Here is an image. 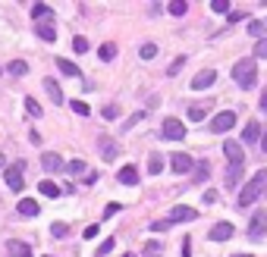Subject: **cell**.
<instances>
[{
    "label": "cell",
    "mask_w": 267,
    "mask_h": 257,
    "mask_svg": "<svg viewBox=\"0 0 267 257\" xmlns=\"http://www.w3.org/2000/svg\"><path fill=\"white\" fill-rule=\"evenodd\" d=\"M264 191H267V170H258V173L242 185V191H239V198H236V207H252Z\"/></svg>",
    "instance_id": "cell-1"
},
{
    "label": "cell",
    "mask_w": 267,
    "mask_h": 257,
    "mask_svg": "<svg viewBox=\"0 0 267 257\" xmlns=\"http://www.w3.org/2000/svg\"><path fill=\"white\" fill-rule=\"evenodd\" d=\"M233 79H236V85H239L242 91L255 88V82H258V63H255V57L239 60V63L233 66Z\"/></svg>",
    "instance_id": "cell-2"
},
{
    "label": "cell",
    "mask_w": 267,
    "mask_h": 257,
    "mask_svg": "<svg viewBox=\"0 0 267 257\" xmlns=\"http://www.w3.org/2000/svg\"><path fill=\"white\" fill-rule=\"evenodd\" d=\"M160 135L170 138V141H183V138H186V125L176 119V116H167L164 125H160Z\"/></svg>",
    "instance_id": "cell-3"
},
{
    "label": "cell",
    "mask_w": 267,
    "mask_h": 257,
    "mask_svg": "<svg viewBox=\"0 0 267 257\" xmlns=\"http://www.w3.org/2000/svg\"><path fill=\"white\" fill-rule=\"evenodd\" d=\"M4 179H7V185H10L13 191H22V185H25V179H22V163H13V167H7V170H4Z\"/></svg>",
    "instance_id": "cell-4"
},
{
    "label": "cell",
    "mask_w": 267,
    "mask_h": 257,
    "mask_svg": "<svg viewBox=\"0 0 267 257\" xmlns=\"http://www.w3.org/2000/svg\"><path fill=\"white\" fill-rule=\"evenodd\" d=\"M170 170H173L176 176H186V173L195 170V160H192L189 154H173V157H170Z\"/></svg>",
    "instance_id": "cell-5"
},
{
    "label": "cell",
    "mask_w": 267,
    "mask_h": 257,
    "mask_svg": "<svg viewBox=\"0 0 267 257\" xmlns=\"http://www.w3.org/2000/svg\"><path fill=\"white\" fill-rule=\"evenodd\" d=\"M233 125H236V113H233V110H223V113H217V116L211 119V128H214V132H229Z\"/></svg>",
    "instance_id": "cell-6"
},
{
    "label": "cell",
    "mask_w": 267,
    "mask_h": 257,
    "mask_svg": "<svg viewBox=\"0 0 267 257\" xmlns=\"http://www.w3.org/2000/svg\"><path fill=\"white\" fill-rule=\"evenodd\" d=\"M264 232H267V213L258 210V213L252 216V223H248V238H252V242H258Z\"/></svg>",
    "instance_id": "cell-7"
},
{
    "label": "cell",
    "mask_w": 267,
    "mask_h": 257,
    "mask_svg": "<svg viewBox=\"0 0 267 257\" xmlns=\"http://www.w3.org/2000/svg\"><path fill=\"white\" fill-rule=\"evenodd\" d=\"M195 216H198V210H195V207H186V204H176L173 210H170V223H192V219Z\"/></svg>",
    "instance_id": "cell-8"
},
{
    "label": "cell",
    "mask_w": 267,
    "mask_h": 257,
    "mask_svg": "<svg viewBox=\"0 0 267 257\" xmlns=\"http://www.w3.org/2000/svg\"><path fill=\"white\" fill-rule=\"evenodd\" d=\"M223 154H226V160H229V163H245V151H242V144H239V141H233V138H226V141H223Z\"/></svg>",
    "instance_id": "cell-9"
},
{
    "label": "cell",
    "mask_w": 267,
    "mask_h": 257,
    "mask_svg": "<svg viewBox=\"0 0 267 257\" xmlns=\"http://www.w3.org/2000/svg\"><path fill=\"white\" fill-rule=\"evenodd\" d=\"M214 82H217V69H201L198 76L192 79V88H195V91H204V88H211Z\"/></svg>",
    "instance_id": "cell-10"
},
{
    "label": "cell",
    "mask_w": 267,
    "mask_h": 257,
    "mask_svg": "<svg viewBox=\"0 0 267 257\" xmlns=\"http://www.w3.org/2000/svg\"><path fill=\"white\" fill-rule=\"evenodd\" d=\"M98 148H101V157H104V160L120 157V144H116V141H110L107 135H101V138H98Z\"/></svg>",
    "instance_id": "cell-11"
},
{
    "label": "cell",
    "mask_w": 267,
    "mask_h": 257,
    "mask_svg": "<svg viewBox=\"0 0 267 257\" xmlns=\"http://www.w3.org/2000/svg\"><path fill=\"white\" fill-rule=\"evenodd\" d=\"M44 91H47V98L57 104V107L66 104V101H63V91H60V85H57V79H44Z\"/></svg>",
    "instance_id": "cell-12"
},
{
    "label": "cell",
    "mask_w": 267,
    "mask_h": 257,
    "mask_svg": "<svg viewBox=\"0 0 267 257\" xmlns=\"http://www.w3.org/2000/svg\"><path fill=\"white\" fill-rule=\"evenodd\" d=\"M207 176H211V163L198 160V163H195V170H192V182H195V185H201V182H207Z\"/></svg>",
    "instance_id": "cell-13"
},
{
    "label": "cell",
    "mask_w": 267,
    "mask_h": 257,
    "mask_svg": "<svg viewBox=\"0 0 267 257\" xmlns=\"http://www.w3.org/2000/svg\"><path fill=\"white\" fill-rule=\"evenodd\" d=\"M242 167H245V163H229V167H226V188H236V185H239Z\"/></svg>",
    "instance_id": "cell-14"
},
{
    "label": "cell",
    "mask_w": 267,
    "mask_h": 257,
    "mask_svg": "<svg viewBox=\"0 0 267 257\" xmlns=\"http://www.w3.org/2000/svg\"><path fill=\"white\" fill-rule=\"evenodd\" d=\"M35 25H38L35 31H38V38H41V41H47V44L57 41V31H53V22H50V19H47V22H35Z\"/></svg>",
    "instance_id": "cell-15"
},
{
    "label": "cell",
    "mask_w": 267,
    "mask_h": 257,
    "mask_svg": "<svg viewBox=\"0 0 267 257\" xmlns=\"http://www.w3.org/2000/svg\"><path fill=\"white\" fill-rule=\"evenodd\" d=\"M226 238H233V226L229 223H217L211 229V242H226Z\"/></svg>",
    "instance_id": "cell-16"
},
{
    "label": "cell",
    "mask_w": 267,
    "mask_h": 257,
    "mask_svg": "<svg viewBox=\"0 0 267 257\" xmlns=\"http://www.w3.org/2000/svg\"><path fill=\"white\" fill-rule=\"evenodd\" d=\"M242 138H245L248 144H252V141H261V122H258V119H248V122H245Z\"/></svg>",
    "instance_id": "cell-17"
},
{
    "label": "cell",
    "mask_w": 267,
    "mask_h": 257,
    "mask_svg": "<svg viewBox=\"0 0 267 257\" xmlns=\"http://www.w3.org/2000/svg\"><path fill=\"white\" fill-rule=\"evenodd\" d=\"M16 210H19L22 216H38V213H41V207H38V201H32V198H22L19 204H16Z\"/></svg>",
    "instance_id": "cell-18"
},
{
    "label": "cell",
    "mask_w": 267,
    "mask_h": 257,
    "mask_svg": "<svg viewBox=\"0 0 267 257\" xmlns=\"http://www.w3.org/2000/svg\"><path fill=\"white\" fill-rule=\"evenodd\" d=\"M57 69L63 72V76H69V79H79V76H82V69H79L73 60H63V57H57Z\"/></svg>",
    "instance_id": "cell-19"
},
{
    "label": "cell",
    "mask_w": 267,
    "mask_h": 257,
    "mask_svg": "<svg viewBox=\"0 0 267 257\" xmlns=\"http://www.w3.org/2000/svg\"><path fill=\"white\" fill-rule=\"evenodd\" d=\"M41 167H44L47 173H57V170H63V157H60V154H44V157H41Z\"/></svg>",
    "instance_id": "cell-20"
},
{
    "label": "cell",
    "mask_w": 267,
    "mask_h": 257,
    "mask_svg": "<svg viewBox=\"0 0 267 257\" xmlns=\"http://www.w3.org/2000/svg\"><path fill=\"white\" fill-rule=\"evenodd\" d=\"M32 19H35V22H47V19H53V10L44 7V4H35V7H32Z\"/></svg>",
    "instance_id": "cell-21"
},
{
    "label": "cell",
    "mask_w": 267,
    "mask_h": 257,
    "mask_svg": "<svg viewBox=\"0 0 267 257\" xmlns=\"http://www.w3.org/2000/svg\"><path fill=\"white\" fill-rule=\"evenodd\" d=\"M7 251H10L13 257H32V248H28L25 242H16V238H13V242L7 245Z\"/></svg>",
    "instance_id": "cell-22"
},
{
    "label": "cell",
    "mask_w": 267,
    "mask_h": 257,
    "mask_svg": "<svg viewBox=\"0 0 267 257\" xmlns=\"http://www.w3.org/2000/svg\"><path fill=\"white\" fill-rule=\"evenodd\" d=\"M116 179L123 182V185H135V182H138V170H135V167H123Z\"/></svg>",
    "instance_id": "cell-23"
},
{
    "label": "cell",
    "mask_w": 267,
    "mask_h": 257,
    "mask_svg": "<svg viewBox=\"0 0 267 257\" xmlns=\"http://www.w3.org/2000/svg\"><path fill=\"white\" fill-rule=\"evenodd\" d=\"M7 72H10V76H25V72H28V63H25V60H13V63L7 66Z\"/></svg>",
    "instance_id": "cell-24"
},
{
    "label": "cell",
    "mask_w": 267,
    "mask_h": 257,
    "mask_svg": "<svg viewBox=\"0 0 267 257\" xmlns=\"http://www.w3.org/2000/svg\"><path fill=\"white\" fill-rule=\"evenodd\" d=\"M98 57H101L104 63H110V60L116 57V44H101V50H98Z\"/></svg>",
    "instance_id": "cell-25"
},
{
    "label": "cell",
    "mask_w": 267,
    "mask_h": 257,
    "mask_svg": "<svg viewBox=\"0 0 267 257\" xmlns=\"http://www.w3.org/2000/svg\"><path fill=\"white\" fill-rule=\"evenodd\" d=\"M160 170H164V157H160V154H151V160H148V173L157 176Z\"/></svg>",
    "instance_id": "cell-26"
},
{
    "label": "cell",
    "mask_w": 267,
    "mask_h": 257,
    "mask_svg": "<svg viewBox=\"0 0 267 257\" xmlns=\"http://www.w3.org/2000/svg\"><path fill=\"white\" fill-rule=\"evenodd\" d=\"M264 25H267V22H261V19H252V22H248V31H252V35H255V38L261 41V38H264V31H267Z\"/></svg>",
    "instance_id": "cell-27"
},
{
    "label": "cell",
    "mask_w": 267,
    "mask_h": 257,
    "mask_svg": "<svg viewBox=\"0 0 267 257\" xmlns=\"http://www.w3.org/2000/svg\"><path fill=\"white\" fill-rule=\"evenodd\" d=\"M38 191H41L44 198H57V195H60V188L53 185V182H41V185H38Z\"/></svg>",
    "instance_id": "cell-28"
},
{
    "label": "cell",
    "mask_w": 267,
    "mask_h": 257,
    "mask_svg": "<svg viewBox=\"0 0 267 257\" xmlns=\"http://www.w3.org/2000/svg\"><path fill=\"white\" fill-rule=\"evenodd\" d=\"M167 10H170V16H186V10H189V7H186V0H173V4H170Z\"/></svg>",
    "instance_id": "cell-29"
},
{
    "label": "cell",
    "mask_w": 267,
    "mask_h": 257,
    "mask_svg": "<svg viewBox=\"0 0 267 257\" xmlns=\"http://www.w3.org/2000/svg\"><path fill=\"white\" fill-rule=\"evenodd\" d=\"M138 53H141V60H154L157 57V44H141Z\"/></svg>",
    "instance_id": "cell-30"
},
{
    "label": "cell",
    "mask_w": 267,
    "mask_h": 257,
    "mask_svg": "<svg viewBox=\"0 0 267 257\" xmlns=\"http://www.w3.org/2000/svg\"><path fill=\"white\" fill-rule=\"evenodd\" d=\"M25 113H28V116H41V107H38V101H35V98H25Z\"/></svg>",
    "instance_id": "cell-31"
},
{
    "label": "cell",
    "mask_w": 267,
    "mask_h": 257,
    "mask_svg": "<svg viewBox=\"0 0 267 257\" xmlns=\"http://www.w3.org/2000/svg\"><path fill=\"white\" fill-rule=\"evenodd\" d=\"M69 107H73L79 116H88V113H92V107H88L85 101H69Z\"/></svg>",
    "instance_id": "cell-32"
},
{
    "label": "cell",
    "mask_w": 267,
    "mask_h": 257,
    "mask_svg": "<svg viewBox=\"0 0 267 257\" xmlns=\"http://www.w3.org/2000/svg\"><path fill=\"white\" fill-rule=\"evenodd\" d=\"M211 10H214V13H226V16H229V0H211Z\"/></svg>",
    "instance_id": "cell-33"
},
{
    "label": "cell",
    "mask_w": 267,
    "mask_h": 257,
    "mask_svg": "<svg viewBox=\"0 0 267 257\" xmlns=\"http://www.w3.org/2000/svg\"><path fill=\"white\" fill-rule=\"evenodd\" d=\"M204 116H207V113H204V107H189V119H192V122H201Z\"/></svg>",
    "instance_id": "cell-34"
},
{
    "label": "cell",
    "mask_w": 267,
    "mask_h": 257,
    "mask_svg": "<svg viewBox=\"0 0 267 257\" xmlns=\"http://www.w3.org/2000/svg\"><path fill=\"white\" fill-rule=\"evenodd\" d=\"M66 170L73 173V176H82V173H85V160H73V163H66Z\"/></svg>",
    "instance_id": "cell-35"
},
{
    "label": "cell",
    "mask_w": 267,
    "mask_h": 257,
    "mask_svg": "<svg viewBox=\"0 0 267 257\" xmlns=\"http://www.w3.org/2000/svg\"><path fill=\"white\" fill-rule=\"evenodd\" d=\"M66 232H69L66 223H53V226H50V235H53V238H66Z\"/></svg>",
    "instance_id": "cell-36"
},
{
    "label": "cell",
    "mask_w": 267,
    "mask_h": 257,
    "mask_svg": "<svg viewBox=\"0 0 267 257\" xmlns=\"http://www.w3.org/2000/svg\"><path fill=\"white\" fill-rule=\"evenodd\" d=\"M255 57H258V60H267V38H261V41L255 44Z\"/></svg>",
    "instance_id": "cell-37"
},
{
    "label": "cell",
    "mask_w": 267,
    "mask_h": 257,
    "mask_svg": "<svg viewBox=\"0 0 267 257\" xmlns=\"http://www.w3.org/2000/svg\"><path fill=\"white\" fill-rule=\"evenodd\" d=\"M73 50H76V53H85V50H88V41L82 38V35H76V38H73Z\"/></svg>",
    "instance_id": "cell-38"
},
{
    "label": "cell",
    "mask_w": 267,
    "mask_h": 257,
    "mask_svg": "<svg viewBox=\"0 0 267 257\" xmlns=\"http://www.w3.org/2000/svg\"><path fill=\"white\" fill-rule=\"evenodd\" d=\"M120 116V107L113 104V107H104V119H116Z\"/></svg>",
    "instance_id": "cell-39"
},
{
    "label": "cell",
    "mask_w": 267,
    "mask_h": 257,
    "mask_svg": "<svg viewBox=\"0 0 267 257\" xmlns=\"http://www.w3.org/2000/svg\"><path fill=\"white\" fill-rule=\"evenodd\" d=\"M110 251H113V238H104L101 248H98V254H110Z\"/></svg>",
    "instance_id": "cell-40"
},
{
    "label": "cell",
    "mask_w": 267,
    "mask_h": 257,
    "mask_svg": "<svg viewBox=\"0 0 267 257\" xmlns=\"http://www.w3.org/2000/svg\"><path fill=\"white\" fill-rule=\"evenodd\" d=\"M98 229H101V226H88V229H82V238H85V242H88V238H98Z\"/></svg>",
    "instance_id": "cell-41"
},
{
    "label": "cell",
    "mask_w": 267,
    "mask_h": 257,
    "mask_svg": "<svg viewBox=\"0 0 267 257\" xmlns=\"http://www.w3.org/2000/svg\"><path fill=\"white\" fill-rule=\"evenodd\" d=\"M226 19H229V22H242V19H245V13H242V10H229Z\"/></svg>",
    "instance_id": "cell-42"
},
{
    "label": "cell",
    "mask_w": 267,
    "mask_h": 257,
    "mask_svg": "<svg viewBox=\"0 0 267 257\" xmlns=\"http://www.w3.org/2000/svg\"><path fill=\"white\" fill-rule=\"evenodd\" d=\"M204 204H217V191H214V188L204 191Z\"/></svg>",
    "instance_id": "cell-43"
},
{
    "label": "cell",
    "mask_w": 267,
    "mask_h": 257,
    "mask_svg": "<svg viewBox=\"0 0 267 257\" xmlns=\"http://www.w3.org/2000/svg\"><path fill=\"white\" fill-rule=\"evenodd\" d=\"M183 63H186V57H180V60H173V66H170V76H176V72L183 69Z\"/></svg>",
    "instance_id": "cell-44"
},
{
    "label": "cell",
    "mask_w": 267,
    "mask_h": 257,
    "mask_svg": "<svg viewBox=\"0 0 267 257\" xmlns=\"http://www.w3.org/2000/svg\"><path fill=\"white\" fill-rule=\"evenodd\" d=\"M170 226H173L170 219H164V223H151V229H154V232H164V229H170Z\"/></svg>",
    "instance_id": "cell-45"
},
{
    "label": "cell",
    "mask_w": 267,
    "mask_h": 257,
    "mask_svg": "<svg viewBox=\"0 0 267 257\" xmlns=\"http://www.w3.org/2000/svg\"><path fill=\"white\" fill-rule=\"evenodd\" d=\"M141 116H145V113H132V116H129V119H126V125H123V128H132V125H135V122H138V119H141Z\"/></svg>",
    "instance_id": "cell-46"
},
{
    "label": "cell",
    "mask_w": 267,
    "mask_h": 257,
    "mask_svg": "<svg viewBox=\"0 0 267 257\" xmlns=\"http://www.w3.org/2000/svg\"><path fill=\"white\" fill-rule=\"evenodd\" d=\"M113 213H120V204H107L104 207V216H113Z\"/></svg>",
    "instance_id": "cell-47"
},
{
    "label": "cell",
    "mask_w": 267,
    "mask_h": 257,
    "mask_svg": "<svg viewBox=\"0 0 267 257\" xmlns=\"http://www.w3.org/2000/svg\"><path fill=\"white\" fill-rule=\"evenodd\" d=\"M82 182H85V185H95V182H98V173H85Z\"/></svg>",
    "instance_id": "cell-48"
},
{
    "label": "cell",
    "mask_w": 267,
    "mask_h": 257,
    "mask_svg": "<svg viewBox=\"0 0 267 257\" xmlns=\"http://www.w3.org/2000/svg\"><path fill=\"white\" fill-rule=\"evenodd\" d=\"M189 254H192V242L186 238V242H183V257H189Z\"/></svg>",
    "instance_id": "cell-49"
},
{
    "label": "cell",
    "mask_w": 267,
    "mask_h": 257,
    "mask_svg": "<svg viewBox=\"0 0 267 257\" xmlns=\"http://www.w3.org/2000/svg\"><path fill=\"white\" fill-rule=\"evenodd\" d=\"M261 110H264V113H267V88H264V94H261V104H258Z\"/></svg>",
    "instance_id": "cell-50"
},
{
    "label": "cell",
    "mask_w": 267,
    "mask_h": 257,
    "mask_svg": "<svg viewBox=\"0 0 267 257\" xmlns=\"http://www.w3.org/2000/svg\"><path fill=\"white\" fill-rule=\"evenodd\" d=\"M261 148H264V154H267V132H264V138H261Z\"/></svg>",
    "instance_id": "cell-51"
},
{
    "label": "cell",
    "mask_w": 267,
    "mask_h": 257,
    "mask_svg": "<svg viewBox=\"0 0 267 257\" xmlns=\"http://www.w3.org/2000/svg\"><path fill=\"white\" fill-rule=\"evenodd\" d=\"M0 170H7V160H4V154H0Z\"/></svg>",
    "instance_id": "cell-52"
},
{
    "label": "cell",
    "mask_w": 267,
    "mask_h": 257,
    "mask_svg": "<svg viewBox=\"0 0 267 257\" xmlns=\"http://www.w3.org/2000/svg\"><path fill=\"white\" fill-rule=\"evenodd\" d=\"M233 257H255V254H233Z\"/></svg>",
    "instance_id": "cell-53"
},
{
    "label": "cell",
    "mask_w": 267,
    "mask_h": 257,
    "mask_svg": "<svg viewBox=\"0 0 267 257\" xmlns=\"http://www.w3.org/2000/svg\"><path fill=\"white\" fill-rule=\"evenodd\" d=\"M44 257H53V254H44Z\"/></svg>",
    "instance_id": "cell-54"
}]
</instances>
